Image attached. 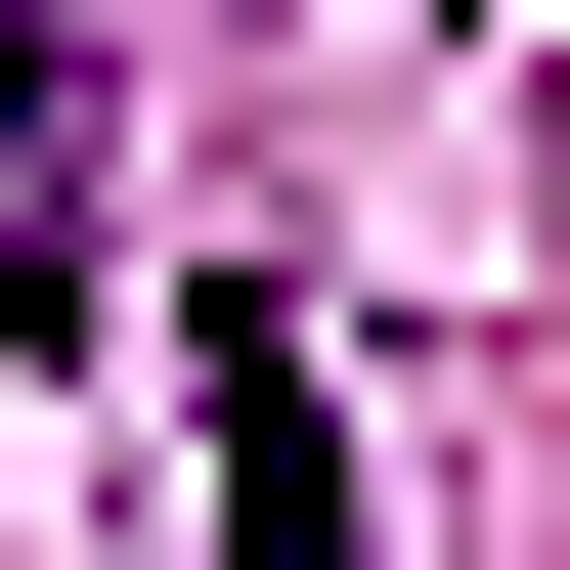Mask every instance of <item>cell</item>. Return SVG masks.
<instances>
[{
    "mask_svg": "<svg viewBox=\"0 0 570 570\" xmlns=\"http://www.w3.org/2000/svg\"><path fill=\"white\" fill-rule=\"evenodd\" d=\"M88 132H132V0H0V307L88 352Z\"/></svg>",
    "mask_w": 570,
    "mask_h": 570,
    "instance_id": "1",
    "label": "cell"
},
{
    "mask_svg": "<svg viewBox=\"0 0 570 570\" xmlns=\"http://www.w3.org/2000/svg\"><path fill=\"white\" fill-rule=\"evenodd\" d=\"M219 570H395V527H352V395H307V307H219Z\"/></svg>",
    "mask_w": 570,
    "mask_h": 570,
    "instance_id": "2",
    "label": "cell"
}]
</instances>
